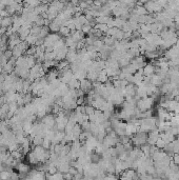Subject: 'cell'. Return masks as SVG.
<instances>
[{
    "instance_id": "obj_29",
    "label": "cell",
    "mask_w": 179,
    "mask_h": 180,
    "mask_svg": "<svg viewBox=\"0 0 179 180\" xmlns=\"http://www.w3.org/2000/svg\"><path fill=\"white\" fill-rule=\"evenodd\" d=\"M166 142H164L162 139H160V138L157 140V142L155 143V146L158 148V150H163V148H166Z\"/></svg>"
},
{
    "instance_id": "obj_26",
    "label": "cell",
    "mask_w": 179,
    "mask_h": 180,
    "mask_svg": "<svg viewBox=\"0 0 179 180\" xmlns=\"http://www.w3.org/2000/svg\"><path fill=\"white\" fill-rule=\"evenodd\" d=\"M94 28H95L96 30L100 31L102 34H106V32H108V30H109V28H108L106 24H96Z\"/></svg>"
},
{
    "instance_id": "obj_24",
    "label": "cell",
    "mask_w": 179,
    "mask_h": 180,
    "mask_svg": "<svg viewBox=\"0 0 179 180\" xmlns=\"http://www.w3.org/2000/svg\"><path fill=\"white\" fill-rule=\"evenodd\" d=\"M26 63H28V69H32L34 65H36L37 63V60L34 56H28L26 55Z\"/></svg>"
},
{
    "instance_id": "obj_19",
    "label": "cell",
    "mask_w": 179,
    "mask_h": 180,
    "mask_svg": "<svg viewBox=\"0 0 179 180\" xmlns=\"http://www.w3.org/2000/svg\"><path fill=\"white\" fill-rule=\"evenodd\" d=\"M102 41H103L104 45H106V46L109 47H114L115 43H116V40H115L113 37H110V36H104L103 38H102Z\"/></svg>"
},
{
    "instance_id": "obj_8",
    "label": "cell",
    "mask_w": 179,
    "mask_h": 180,
    "mask_svg": "<svg viewBox=\"0 0 179 180\" xmlns=\"http://www.w3.org/2000/svg\"><path fill=\"white\" fill-rule=\"evenodd\" d=\"M22 40L19 38V36H18V34H14L12 35V36L9 37V41H7V47H9V50H13L15 46H17L19 43H21Z\"/></svg>"
},
{
    "instance_id": "obj_3",
    "label": "cell",
    "mask_w": 179,
    "mask_h": 180,
    "mask_svg": "<svg viewBox=\"0 0 179 180\" xmlns=\"http://www.w3.org/2000/svg\"><path fill=\"white\" fill-rule=\"evenodd\" d=\"M154 102H155V99L152 98V97H145V98L139 99V100L137 101L136 109L139 110L140 112L149 111L154 105Z\"/></svg>"
},
{
    "instance_id": "obj_1",
    "label": "cell",
    "mask_w": 179,
    "mask_h": 180,
    "mask_svg": "<svg viewBox=\"0 0 179 180\" xmlns=\"http://www.w3.org/2000/svg\"><path fill=\"white\" fill-rule=\"evenodd\" d=\"M156 117L151 118H145V119H140V127H139V131L145 132V133H150V132L156 130Z\"/></svg>"
},
{
    "instance_id": "obj_14",
    "label": "cell",
    "mask_w": 179,
    "mask_h": 180,
    "mask_svg": "<svg viewBox=\"0 0 179 180\" xmlns=\"http://www.w3.org/2000/svg\"><path fill=\"white\" fill-rule=\"evenodd\" d=\"M160 139H162L166 144H169L175 140V136H173L170 132H166V133H160Z\"/></svg>"
},
{
    "instance_id": "obj_23",
    "label": "cell",
    "mask_w": 179,
    "mask_h": 180,
    "mask_svg": "<svg viewBox=\"0 0 179 180\" xmlns=\"http://www.w3.org/2000/svg\"><path fill=\"white\" fill-rule=\"evenodd\" d=\"M37 41H38V37L34 36V35H31V34H30V36L25 39V42L28 44V46H35Z\"/></svg>"
},
{
    "instance_id": "obj_13",
    "label": "cell",
    "mask_w": 179,
    "mask_h": 180,
    "mask_svg": "<svg viewBox=\"0 0 179 180\" xmlns=\"http://www.w3.org/2000/svg\"><path fill=\"white\" fill-rule=\"evenodd\" d=\"M65 60H67V62L70 63V65L72 63L76 62L78 60V54H77V51H69L67 54V57H65Z\"/></svg>"
},
{
    "instance_id": "obj_27",
    "label": "cell",
    "mask_w": 179,
    "mask_h": 180,
    "mask_svg": "<svg viewBox=\"0 0 179 180\" xmlns=\"http://www.w3.org/2000/svg\"><path fill=\"white\" fill-rule=\"evenodd\" d=\"M85 115L88 116V117H90V116L94 115V113H95V109H94L92 105H85Z\"/></svg>"
},
{
    "instance_id": "obj_6",
    "label": "cell",
    "mask_w": 179,
    "mask_h": 180,
    "mask_svg": "<svg viewBox=\"0 0 179 180\" xmlns=\"http://www.w3.org/2000/svg\"><path fill=\"white\" fill-rule=\"evenodd\" d=\"M131 63H133L135 67H136L137 70L143 69V68L147 65V61H145V57L143 55H140L138 57H135L132 59Z\"/></svg>"
},
{
    "instance_id": "obj_10",
    "label": "cell",
    "mask_w": 179,
    "mask_h": 180,
    "mask_svg": "<svg viewBox=\"0 0 179 180\" xmlns=\"http://www.w3.org/2000/svg\"><path fill=\"white\" fill-rule=\"evenodd\" d=\"M14 20H13V16H7V17L4 18H0V26L2 28H9L13 26Z\"/></svg>"
},
{
    "instance_id": "obj_20",
    "label": "cell",
    "mask_w": 179,
    "mask_h": 180,
    "mask_svg": "<svg viewBox=\"0 0 179 180\" xmlns=\"http://www.w3.org/2000/svg\"><path fill=\"white\" fill-rule=\"evenodd\" d=\"M109 80V77H108V74H106V70H102V71L99 72V74H98V82H100V83L104 84L106 81Z\"/></svg>"
},
{
    "instance_id": "obj_31",
    "label": "cell",
    "mask_w": 179,
    "mask_h": 180,
    "mask_svg": "<svg viewBox=\"0 0 179 180\" xmlns=\"http://www.w3.org/2000/svg\"><path fill=\"white\" fill-rule=\"evenodd\" d=\"M176 34H177V37H178V39H179V32H177Z\"/></svg>"
},
{
    "instance_id": "obj_18",
    "label": "cell",
    "mask_w": 179,
    "mask_h": 180,
    "mask_svg": "<svg viewBox=\"0 0 179 180\" xmlns=\"http://www.w3.org/2000/svg\"><path fill=\"white\" fill-rule=\"evenodd\" d=\"M98 74H99V72L97 71H88L86 74V79L90 80L92 83H94L98 80Z\"/></svg>"
},
{
    "instance_id": "obj_17",
    "label": "cell",
    "mask_w": 179,
    "mask_h": 180,
    "mask_svg": "<svg viewBox=\"0 0 179 180\" xmlns=\"http://www.w3.org/2000/svg\"><path fill=\"white\" fill-rule=\"evenodd\" d=\"M150 81H151V84L155 86L156 88H159L160 86H162V83H163V80H162L158 75H156V74H154V75L152 76Z\"/></svg>"
},
{
    "instance_id": "obj_9",
    "label": "cell",
    "mask_w": 179,
    "mask_h": 180,
    "mask_svg": "<svg viewBox=\"0 0 179 180\" xmlns=\"http://www.w3.org/2000/svg\"><path fill=\"white\" fill-rule=\"evenodd\" d=\"M79 88L84 93V94H85V93L86 94H88L91 91H93V83H92L90 80H88L85 78V79H83V80L80 81V88Z\"/></svg>"
},
{
    "instance_id": "obj_28",
    "label": "cell",
    "mask_w": 179,
    "mask_h": 180,
    "mask_svg": "<svg viewBox=\"0 0 179 180\" xmlns=\"http://www.w3.org/2000/svg\"><path fill=\"white\" fill-rule=\"evenodd\" d=\"M92 28H93V26H91V24L86 23V24H84V26L81 28V32L83 33V34H88V35L90 33H91Z\"/></svg>"
},
{
    "instance_id": "obj_22",
    "label": "cell",
    "mask_w": 179,
    "mask_h": 180,
    "mask_svg": "<svg viewBox=\"0 0 179 180\" xmlns=\"http://www.w3.org/2000/svg\"><path fill=\"white\" fill-rule=\"evenodd\" d=\"M58 34L60 35L62 38H67V37H69L70 35H71V31H70V28H67V26H61Z\"/></svg>"
},
{
    "instance_id": "obj_30",
    "label": "cell",
    "mask_w": 179,
    "mask_h": 180,
    "mask_svg": "<svg viewBox=\"0 0 179 180\" xmlns=\"http://www.w3.org/2000/svg\"><path fill=\"white\" fill-rule=\"evenodd\" d=\"M5 32H7V30H5V28H2L1 26H0V38L5 34Z\"/></svg>"
},
{
    "instance_id": "obj_4",
    "label": "cell",
    "mask_w": 179,
    "mask_h": 180,
    "mask_svg": "<svg viewBox=\"0 0 179 180\" xmlns=\"http://www.w3.org/2000/svg\"><path fill=\"white\" fill-rule=\"evenodd\" d=\"M136 92H137V86H134V84H127L124 88H123V94H124V98H134L136 96Z\"/></svg>"
},
{
    "instance_id": "obj_25",
    "label": "cell",
    "mask_w": 179,
    "mask_h": 180,
    "mask_svg": "<svg viewBox=\"0 0 179 180\" xmlns=\"http://www.w3.org/2000/svg\"><path fill=\"white\" fill-rule=\"evenodd\" d=\"M31 141H32V143L34 146H42L43 137H40V136H35V137L31 138Z\"/></svg>"
},
{
    "instance_id": "obj_16",
    "label": "cell",
    "mask_w": 179,
    "mask_h": 180,
    "mask_svg": "<svg viewBox=\"0 0 179 180\" xmlns=\"http://www.w3.org/2000/svg\"><path fill=\"white\" fill-rule=\"evenodd\" d=\"M137 71H138V70L136 69V67H135L133 63H130L129 65H127V67L121 69V72H123V73L125 74H130V75H134Z\"/></svg>"
},
{
    "instance_id": "obj_32",
    "label": "cell",
    "mask_w": 179,
    "mask_h": 180,
    "mask_svg": "<svg viewBox=\"0 0 179 180\" xmlns=\"http://www.w3.org/2000/svg\"><path fill=\"white\" fill-rule=\"evenodd\" d=\"M178 139H179V136H178Z\"/></svg>"
},
{
    "instance_id": "obj_15",
    "label": "cell",
    "mask_w": 179,
    "mask_h": 180,
    "mask_svg": "<svg viewBox=\"0 0 179 180\" xmlns=\"http://www.w3.org/2000/svg\"><path fill=\"white\" fill-rule=\"evenodd\" d=\"M70 36L73 38V40L75 41V42H80V41H82L84 39V34L81 32V31H74V32L71 33V35Z\"/></svg>"
},
{
    "instance_id": "obj_12",
    "label": "cell",
    "mask_w": 179,
    "mask_h": 180,
    "mask_svg": "<svg viewBox=\"0 0 179 180\" xmlns=\"http://www.w3.org/2000/svg\"><path fill=\"white\" fill-rule=\"evenodd\" d=\"M44 77H46V79L48 80V82L50 83V82H52V81H54V80L58 79L59 72L57 71L56 69H52L46 74V76H44Z\"/></svg>"
},
{
    "instance_id": "obj_2",
    "label": "cell",
    "mask_w": 179,
    "mask_h": 180,
    "mask_svg": "<svg viewBox=\"0 0 179 180\" xmlns=\"http://www.w3.org/2000/svg\"><path fill=\"white\" fill-rule=\"evenodd\" d=\"M131 142H133V144L136 148H140V146H145L148 143V133L145 132H137L133 137L131 138Z\"/></svg>"
},
{
    "instance_id": "obj_7",
    "label": "cell",
    "mask_w": 179,
    "mask_h": 180,
    "mask_svg": "<svg viewBox=\"0 0 179 180\" xmlns=\"http://www.w3.org/2000/svg\"><path fill=\"white\" fill-rule=\"evenodd\" d=\"M163 57L166 58V60H172L175 59V58H178L179 57V51L176 46H172L171 49H169L168 51L164 52V55Z\"/></svg>"
},
{
    "instance_id": "obj_21",
    "label": "cell",
    "mask_w": 179,
    "mask_h": 180,
    "mask_svg": "<svg viewBox=\"0 0 179 180\" xmlns=\"http://www.w3.org/2000/svg\"><path fill=\"white\" fill-rule=\"evenodd\" d=\"M67 86H69L70 90H78V88H80V81L74 77L73 79L67 83Z\"/></svg>"
},
{
    "instance_id": "obj_5",
    "label": "cell",
    "mask_w": 179,
    "mask_h": 180,
    "mask_svg": "<svg viewBox=\"0 0 179 180\" xmlns=\"http://www.w3.org/2000/svg\"><path fill=\"white\" fill-rule=\"evenodd\" d=\"M159 138H160V132L158 131V129L150 132V133H148V144L155 146V143L157 142V140Z\"/></svg>"
},
{
    "instance_id": "obj_11",
    "label": "cell",
    "mask_w": 179,
    "mask_h": 180,
    "mask_svg": "<svg viewBox=\"0 0 179 180\" xmlns=\"http://www.w3.org/2000/svg\"><path fill=\"white\" fill-rule=\"evenodd\" d=\"M156 72V67L154 64H152L151 62L147 63L145 68H143V75L145 77H152Z\"/></svg>"
}]
</instances>
